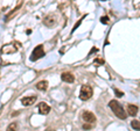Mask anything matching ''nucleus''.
<instances>
[{"label":"nucleus","mask_w":140,"mask_h":131,"mask_svg":"<svg viewBox=\"0 0 140 131\" xmlns=\"http://www.w3.org/2000/svg\"><path fill=\"white\" fill-rule=\"evenodd\" d=\"M109 106H110V108L112 109L113 114L117 116V117H119L120 120H125L126 118V111L124 110V108L120 106V103H119L118 101H116V100H112V101H110V103H109Z\"/></svg>","instance_id":"1"},{"label":"nucleus","mask_w":140,"mask_h":131,"mask_svg":"<svg viewBox=\"0 0 140 131\" xmlns=\"http://www.w3.org/2000/svg\"><path fill=\"white\" fill-rule=\"evenodd\" d=\"M92 96V88L89 85H83L81 88V93H80V99L82 101H86Z\"/></svg>","instance_id":"2"},{"label":"nucleus","mask_w":140,"mask_h":131,"mask_svg":"<svg viewBox=\"0 0 140 131\" xmlns=\"http://www.w3.org/2000/svg\"><path fill=\"white\" fill-rule=\"evenodd\" d=\"M44 56V51H43V45H37V47H35V49L33 50V52H32V55H30V58L29 59L32 60V62H35V60L40 59V58H42Z\"/></svg>","instance_id":"3"},{"label":"nucleus","mask_w":140,"mask_h":131,"mask_svg":"<svg viewBox=\"0 0 140 131\" xmlns=\"http://www.w3.org/2000/svg\"><path fill=\"white\" fill-rule=\"evenodd\" d=\"M82 118H83L84 122L90 123V124H93V123L96 122V116H95L91 111H88V110H84V111H83Z\"/></svg>","instance_id":"4"},{"label":"nucleus","mask_w":140,"mask_h":131,"mask_svg":"<svg viewBox=\"0 0 140 131\" xmlns=\"http://www.w3.org/2000/svg\"><path fill=\"white\" fill-rule=\"evenodd\" d=\"M18 48L14 45V44H7V45H4V48L1 49V53H14L17 52Z\"/></svg>","instance_id":"5"},{"label":"nucleus","mask_w":140,"mask_h":131,"mask_svg":"<svg viewBox=\"0 0 140 131\" xmlns=\"http://www.w3.org/2000/svg\"><path fill=\"white\" fill-rule=\"evenodd\" d=\"M50 111V107L46 103V102H41L39 104V113L41 115H48Z\"/></svg>","instance_id":"6"},{"label":"nucleus","mask_w":140,"mask_h":131,"mask_svg":"<svg viewBox=\"0 0 140 131\" xmlns=\"http://www.w3.org/2000/svg\"><path fill=\"white\" fill-rule=\"evenodd\" d=\"M36 101V96H25L21 99V103L23 106H32Z\"/></svg>","instance_id":"7"},{"label":"nucleus","mask_w":140,"mask_h":131,"mask_svg":"<svg viewBox=\"0 0 140 131\" xmlns=\"http://www.w3.org/2000/svg\"><path fill=\"white\" fill-rule=\"evenodd\" d=\"M61 79L63 80L64 82H69V84H70V82H74L75 81V77H74V74L66 72V73L61 74Z\"/></svg>","instance_id":"8"},{"label":"nucleus","mask_w":140,"mask_h":131,"mask_svg":"<svg viewBox=\"0 0 140 131\" xmlns=\"http://www.w3.org/2000/svg\"><path fill=\"white\" fill-rule=\"evenodd\" d=\"M127 114L131 116H135L138 114V107L135 104H129L127 106Z\"/></svg>","instance_id":"9"},{"label":"nucleus","mask_w":140,"mask_h":131,"mask_svg":"<svg viewBox=\"0 0 140 131\" xmlns=\"http://www.w3.org/2000/svg\"><path fill=\"white\" fill-rule=\"evenodd\" d=\"M36 88L40 90H46L47 88H48V82L46 81V80H42V81H39L37 84H36Z\"/></svg>","instance_id":"10"},{"label":"nucleus","mask_w":140,"mask_h":131,"mask_svg":"<svg viewBox=\"0 0 140 131\" xmlns=\"http://www.w3.org/2000/svg\"><path fill=\"white\" fill-rule=\"evenodd\" d=\"M43 23L47 26V27H52L54 23H55V19L52 16H47L46 19L43 20Z\"/></svg>","instance_id":"11"},{"label":"nucleus","mask_w":140,"mask_h":131,"mask_svg":"<svg viewBox=\"0 0 140 131\" xmlns=\"http://www.w3.org/2000/svg\"><path fill=\"white\" fill-rule=\"evenodd\" d=\"M21 4H22V0H19V4H18V6L15 7V8H14V11H12L11 13H9L8 15L6 16V21H9V20H11V16H12V15H13V14L15 13V12H18V9H19L20 7H21Z\"/></svg>","instance_id":"12"},{"label":"nucleus","mask_w":140,"mask_h":131,"mask_svg":"<svg viewBox=\"0 0 140 131\" xmlns=\"http://www.w3.org/2000/svg\"><path fill=\"white\" fill-rule=\"evenodd\" d=\"M131 125H132V128L134 129V130L140 131V121L133 120V121H132V122H131Z\"/></svg>","instance_id":"13"},{"label":"nucleus","mask_w":140,"mask_h":131,"mask_svg":"<svg viewBox=\"0 0 140 131\" xmlns=\"http://www.w3.org/2000/svg\"><path fill=\"white\" fill-rule=\"evenodd\" d=\"M17 129H18L17 123L13 122V123H11V124L7 126V130H6V131H17Z\"/></svg>","instance_id":"14"},{"label":"nucleus","mask_w":140,"mask_h":131,"mask_svg":"<svg viewBox=\"0 0 140 131\" xmlns=\"http://www.w3.org/2000/svg\"><path fill=\"white\" fill-rule=\"evenodd\" d=\"M114 93H116V95H117V96H123L124 95L123 92H121V90H119V89H117V88L114 89Z\"/></svg>","instance_id":"15"},{"label":"nucleus","mask_w":140,"mask_h":131,"mask_svg":"<svg viewBox=\"0 0 140 131\" xmlns=\"http://www.w3.org/2000/svg\"><path fill=\"white\" fill-rule=\"evenodd\" d=\"M100 21H102V23H107V22H109V17H107V16H103Z\"/></svg>","instance_id":"16"},{"label":"nucleus","mask_w":140,"mask_h":131,"mask_svg":"<svg viewBox=\"0 0 140 131\" xmlns=\"http://www.w3.org/2000/svg\"><path fill=\"white\" fill-rule=\"evenodd\" d=\"M91 126H92V125H90V124H89V125H88V124H85V125H83V129L88 130V129H91Z\"/></svg>","instance_id":"17"},{"label":"nucleus","mask_w":140,"mask_h":131,"mask_svg":"<svg viewBox=\"0 0 140 131\" xmlns=\"http://www.w3.org/2000/svg\"><path fill=\"white\" fill-rule=\"evenodd\" d=\"M81 21H82V20H80V21H78V22H77V23H76V25H75L74 30H75V29H77V27H78V26H80V23H81Z\"/></svg>","instance_id":"18"},{"label":"nucleus","mask_w":140,"mask_h":131,"mask_svg":"<svg viewBox=\"0 0 140 131\" xmlns=\"http://www.w3.org/2000/svg\"><path fill=\"white\" fill-rule=\"evenodd\" d=\"M95 62H96V63H100V64H103V63H104V62H103L102 59H96V60H95Z\"/></svg>","instance_id":"19"}]
</instances>
